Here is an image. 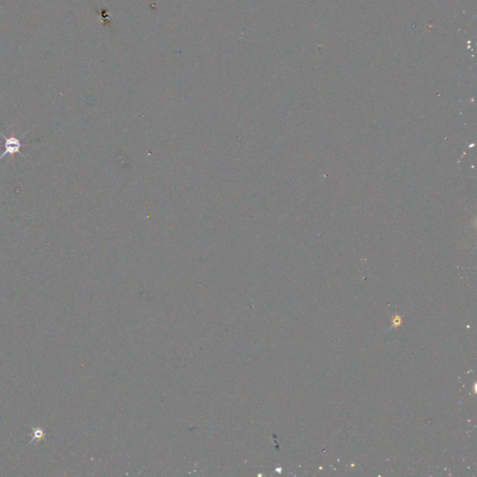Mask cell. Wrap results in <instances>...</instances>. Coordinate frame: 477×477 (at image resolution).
<instances>
[{"label":"cell","mask_w":477,"mask_h":477,"mask_svg":"<svg viewBox=\"0 0 477 477\" xmlns=\"http://www.w3.org/2000/svg\"><path fill=\"white\" fill-rule=\"evenodd\" d=\"M28 132H29V130H26V132H24V133L22 134V136H21L20 138H18V137H16V136H15V134H14V130H11V136H9V137L5 136V135H4V134H3V133L0 131V135H2V137H3V138H4V140H5V145H4V147H5V150H4V152H3V153L0 155V160H2V159L5 157V156H9V157H10V160L12 161V160H13V158H14V156H15V154H17V153H18V154H20V155H21L22 157H23V158H25V156H24L22 153H21V148H22V147L24 146V145H23V143L22 142V138L25 137V135H26Z\"/></svg>","instance_id":"obj_1"}]
</instances>
